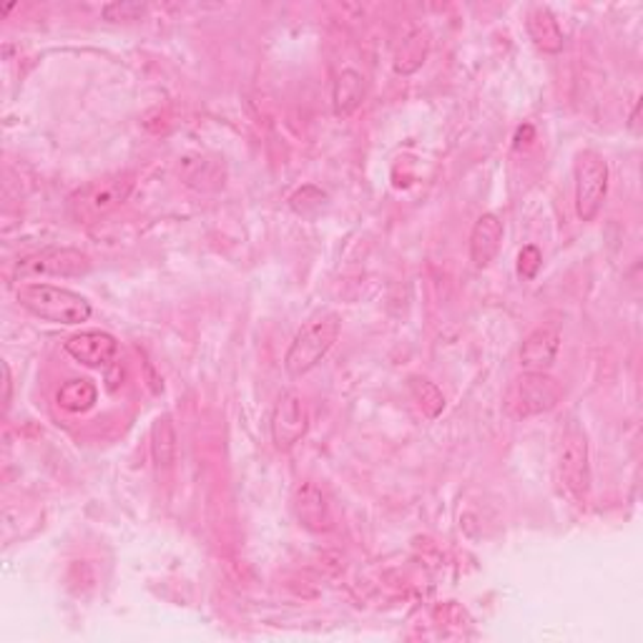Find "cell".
<instances>
[{
    "label": "cell",
    "mask_w": 643,
    "mask_h": 643,
    "mask_svg": "<svg viewBox=\"0 0 643 643\" xmlns=\"http://www.w3.org/2000/svg\"><path fill=\"white\" fill-rule=\"evenodd\" d=\"M18 305L30 312L38 320L51 322V324H66V327H76L91 320L94 307L84 295L73 292L69 287H59V284H21L15 292Z\"/></svg>",
    "instance_id": "1"
},
{
    "label": "cell",
    "mask_w": 643,
    "mask_h": 643,
    "mask_svg": "<svg viewBox=\"0 0 643 643\" xmlns=\"http://www.w3.org/2000/svg\"><path fill=\"white\" fill-rule=\"evenodd\" d=\"M134 174H109L94 178L69 197V217L76 224H96L124 207L134 191Z\"/></svg>",
    "instance_id": "2"
},
{
    "label": "cell",
    "mask_w": 643,
    "mask_h": 643,
    "mask_svg": "<svg viewBox=\"0 0 643 643\" xmlns=\"http://www.w3.org/2000/svg\"><path fill=\"white\" fill-rule=\"evenodd\" d=\"M339 332L342 320L335 312H324L309 320L297 332L287 355H284V370H287L289 378H305L307 372H312L330 355V349L335 347Z\"/></svg>",
    "instance_id": "3"
},
{
    "label": "cell",
    "mask_w": 643,
    "mask_h": 643,
    "mask_svg": "<svg viewBox=\"0 0 643 643\" xmlns=\"http://www.w3.org/2000/svg\"><path fill=\"white\" fill-rule=\"evenodd\" d=\"M576 178V214L581 222H593L604 209L608 197V161L604 153L585 149L576 157L573 164Z\"/></svg>",
    "instance_id": "4"
},
{
    "label": "cell",
    "mask_w": 643,
    "mask_h": 643,
    "mask_svg": "<svg viewBox=\"0 0 643 643\" xmlns=\"http://www.w3.org/2000/svg\"><path fill=\"white\" fill-rule=\"evenodd\" d=\"M564 400V385L548 372H523L512 380L508 389V412L516 420L535 418V415L551 412Z\"/></svg>",
    "instance_id": "5"
},
{
    "label": "cell",
    "mask_w": 643,
    "mask_h": 643,
    "mask_svg": "<svg viewBox=\"0 0 643 643\" xmlns=\"http://www.w3.org/2000/svg\"><path fill=\"white\" fill-rule=\"evenodd\" d=\"M558 473L568 493L581 503L589 498L591 491V450L589 435L576 422L566 430L558 443Z\"/></svg>",
    "instance_id": "6"
},
{
    "label": "cell",
    "mask_w": 643,
    "mask_h": 643,
    "mask_svg": "<svg viewBox=\"0 0 643 643\" xmlns=\"http://www.w3.org/2000/svg\"><path fill=\"white\" fill-rule=\"evenodd\" d=\"M88 272H91V259L84 251L53 247L18 259L13 267V280L28 282L36 280V276H63V280H71V276H86Z\"/></svg>",
    "instance_id": "7"
},
{
    "label": "cell",
    "mask_w": 643,
    "mask_h": 643,
    "mask_svg": "<svg viewBox=\"0 0 643 643\" xmlns=\"http://www.w3.org/2000/svg\"><path fill=\"white\" fill-rule=\"evenodd\" d=\"M309 430V412L302 400V395L297 389H284L276 400L270 420V433L276 450L287 453L297 443H302V437Z\"/></svg>",
    "instance_id": "8"
},
{
    "label": "cell",
    "mask_w": 643,
    "mask_h": 643,
    "mask_svg": "<svg viewBox=\"0 0 643 643\" xmlns=\"http://www.w3.org/2000/svg\"><path fill=\"white\" fill-rule=\"evenodd\" d=\"M63 349L73 357V360L91 370H109L116 362L119 355V339L111 332L103 330H86L78 335H71L66 339Z\"/></svg>",
    "instance_id": "9"
},
{
    "label": "cell",
    "mask_w": 643,
    "mask_h": 643,
    "mask_svg": "<svg viewBox=\"0 0 643 643\" xmlns=\"http://www.w3.org/2000/svg\"><path fill=\"white\" fill-rule=\"evenodd\" d=\"M292 510L299 525L309 533H327L332 531V510L327 503V495L322 493V487L312 483V480H302L297 483L295 493H292Z\"/></svg>",
    "instance_id": "10"
},
{
    "label": "cell",
    "mask_w": 643,
    "mask_h": 643,
    "mask_svg": "<svg viewBox=\"0 0 643 643\" xmlns=\"http://www.w3.org/2000/svg\"><path fill=\"white\" fill-rule=\"evenodd\" d=\"M560 349V330L553 324L533 330L520 347V368L528 372H548Z\"/></svg>",
    "instance_id": "11"
},
{
    "label": "cell",
    "mask_w": 643,
    "mask_h": 643,
    "mask_svg": "<svg viewBox=\"0 0 643 643\" xmlns=\"http://www.w3.org/2000/svg\"><path fill=\"white\" fill-rule=\"evenodd\" d=\"M503 222L498 214H483L475 222L473 232H470V262H473L478 270H485L491 267V262L498 257L500 244H503Z\"/></svg>",
    "instance_id": "12"
},
{
    "label": "cell",
    "mask_w": 643,
    "mask_h": 643,
    "mask_svg": "<svg viewBox=\"0 0 643 643\" xmlns=\"http://www.w3.org/2000/svg\"><path fill=\"white\" fill-rule=\"evenodd\" d=\"M528 36H531L533 46L539 51L548 53V55H558L564 53L566 48V36L560 30V23L548 5H533L531 13H528L525 21Z\"/></svg>",
    "instance_id": "13"
},
{
    "label": "cell",
    "mask_w": 643,
    "mask_h": 643,
    "mask_svg": "<svg viewBox=\"0 0 643 643\" xmlns=\"http://www.w3.org/2000/svg\"><path fill=\"white\" fill-rule=\"evenodd\" d=\"M364 94H368V84H364L362 73L355 69L342 71L335 81V86H332V106H335L337 116L342 119L353 116V113L362 106Z\"/></svg>",
    "instance_id": "14"
},
{
    "label": "cell",
    "mask_w": 643,
    "mask_h": 643,
    "mask_svg": "<svg viewBox=\"0 0 643 643\" xmlns=\"http://www.w3.org/2000/svg\"><path fill=\"white\" fill-rule=\"evenodd\" d=\"M176 428L171 422V415H159L151 428V458L159 473H169L174 468L176 450H178Z\"/></svg>",
    "instance_id": "15"
},
{
    "label": "cell",
    "mask_w": 643,
    "mask_h": 643,
    "mask_svg": "<svg viewBox=\"0 0 643 643\" xmlns=\"http://www.w3.org/2000/svg\"><path fill=\"white\" fill-rule=\"evenodd\" d=\"M430 34L428 30H412L410 36H407L400 46H397L395 51V61H393V69L397 76H412V73H418L422 66H425L428 55H430Z\"/></svg>",
    "instance_id": "16"
},
{
    "label": "cell",
    "mask_w": 643,
    "mask_h": 643,
    "mask_svg": "<svg viewBox=\"0 0 643 643\" xmlns=\"http://www.w3.org/2000/svg\"><path fill=\"white\" fill-rule=\"evenodd\" d=\"M96 400H99V387L88 378H73L69 382H63L59 393H55V403H59L61 410H66L71 415L88 412L96 405Z\"/></svg>",
    "instance_id": "17"
},
{
    "label": "cell",
    "mask_w": 643,
    "mask_h": 643,
    "mask_svg": "<svg viewBox=\"0 0 643 643\" xmlns=\"http://www.w3.org/2000/svg\"><path fill=\"white\" fill-rule=\"evenodd\" d=\"M407 389H410L412 400L418 403V407L428 420L441 418L445 410V395L441 393V387H437L435 382L422 378V374H412V378L407 380Z\"/></svg>",
    "instance_id": "18"
},
{
    "label": "cell",
    "mask_w": 643,
    "mask_h": 643,
    "mask_svg": "<svg viewBox=\"0 0 643 643\" xmlns=\"http://www.w3.org/2000/svg\"><path fill=\"white\" fill-rule=\"evenodd\" d=\"M541 267H543V255L535 244H528V247L520 249L518 274L523 276V280H528V282L535 280V276H539V272H541Z\"/></svg>",
    "instance_id": "19"
},
{
    "label": "cell",
    "mask_w": 643,
    "mask_h": 643,
    "mask_svg": "<svg viewBox=\"0 0 643 643\" xmlns=\"http://www.w3.org/2000/svg\"><path fill=\"white\" fill-rule=\"evenodd\" d=\"M106 21H138L146 13V5L141 3H111L103 5Z\"/></svg>",
    "instance_id": "20"
},
{
    "label": "cell",
    "mask_w": 643,
    "mask_h": 643,
    "mask_svg": "<svg viewBox=\"0 0 643 643\" xmlns=\"http://www.w3.org/2000/svg\"><path fill=\"white\" fill-rule=\"evenodd\" d=\"M11 389H13V378H11V368L8 362H3V405H11Z\"/></svg>",
    "instance_id": "21"
},
{
    "label": "cell",
    "mask_w": 643,
    "mask_h": 643,
    "mask_svg": "<svg viewBox=\"0 0 643 643\" xmlns=\"http://www.w3.org/2000/svg\"><path fill=\"white\" fill-rule=\"evenodd\" d=\"M639 111H641V103H636V109H633L631 121H629V126L633 128V132H636V126H639Z\"/></svg>",
    "instance_id": "22"
}]
</instances>
